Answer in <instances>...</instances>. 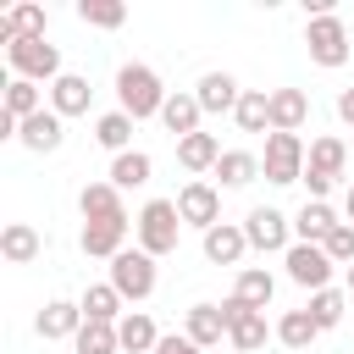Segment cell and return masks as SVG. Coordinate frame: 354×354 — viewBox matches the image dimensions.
<instances>
[{"label": "cell", "instance_id": "obj_1", "mask_svg": "<svg viewBox=\"0 0 354 354\" xmlns=\"http://www.w3.org/2000/svg\"><path fill=\"white\" fill-rule=\"evenodd\" d=\"M116 100H122V111H127L133 122H144V116H160V105H166L160 72H155V66H144V61H127V66H116Z\"/></svg>", "mask_w": 354, "mask_h": 354}, {"label": "cell", "instance_id": "obj_2", "mask_svg": "<svg viewBox=\"0 0 354 354\" xmlns=\"http://www.w3.org/2000/svg\"><path fill=\"white\" fill-rule=\"evenodd\" d=\"M133 232H138V249L144 254H171L177 249V232H183V216H177V199H149L144 210H138V221H133Z\"/></svg>", "mask_w": 354, "mask_h": 354}, {"label": "cell", "instance_id": "obj_3", "mask_svg": "<svg viewBox=\"0 0 354 354\" xmlns=\"http://www.w3.org/2000/svg\"><path fill=\"white\" fill-rule=\"evenodd\" d=\"M348 171V144L343 138H315L310 144V155H304V188H310V199H326L332 194V183Z\"/></svg>", "mask_w": 354, "mask_h": 354}, {"label": "cell", "instance_id": "obj_4", "mask_svg": "<svg viewBox=\"0 0 354 354\" xmlns=\"http://www.w3.org/2000/svg\"><path fill=\"white\" fill-rule=\"evenodd\" d=\"M304 138L299 133H266V155H260V171L266 183L288 188V183H304Z\"/></svg>", "mask_w": 354, "mask_h": 354}, {"label": "cell", "instance_id": "obj_5", "mask_svg": "<svg viewBox=\"0 0 354 354\" xmlns=\"http://www.w3.org/2000/svg\"><path fill=\"white\" fill-rule=\"evenodd\" d=\"M304 44H310V61L315 66H326V72H337L343 61H348V28H343V17H310L304 22Z\"/></svg>", "mask_w": 354, "mask_h": 354}, {"label": "cell", "instance_id": "obj_6", "mask_svg": "<svg viewBox=\"0 0 354 354\" xmlns=\"http://www.w3.org/2000/svg\"><path fill=\"white\" fill-rule=\"evenodd\" d=\"M6 61H11V72L28 77V83H55V77H61V50H55L50 39H17V44L6 50Z\"/></svg>", "mask_w": 354, "mask_h": 354}, {"label": "cell", "instance_id": "obj_7", "mask_svg": "<svg viewBox=\"0 0 354 354\" xmlns=\"http://www.w3.org/2000/svg\"><path fill=\"white\" fill-rule=\"evenodd\" d=\"M111 288H116L122 299L144 304V299L155 293V254H144V249H122V254L111 260Z\"/></svg>", "mask_w": 354, "mask_h": 354}, {"label": "cell", "instance_id": "obj_8", "mask_svg": "<svg viewBox=\"0 0 354 354\" xmlns=\"http://www.w3.org/2000/svg\"><path fill=\"white\" fill-rule=\"evenodd\" d=\"M177 216H183V227H199V232L221 227V188L205 183V177L183 183V194H177Z\"/></svg>", "mask_w": 354, "mask_h": 354}, {"label": "cell", "instance_id": "obj_9", "mask_svg": "<svg viewBox=\"0 0 354 354\" xmlns=\"http://www.w3.org/2000/svg\"><path fill=\"white\" fill-rule=\"evenodd\" d=\"M243 238H249V249H266V254L282 249V254H288V249H293V243H288V238H293V221H288L282 210H271V205H254V210L243 216Z\"/></svg>", "mask_w": 354, "mask_h": 354}, {"label": "cell", "instance_id": "obj_10", "mask_svg": "<svg viewBox=\"0 0 354 354\" xmlns=\"http://www.w3.org/2000/svg\"><path fill=\"white\" fill-rule=\"evenodd\" d=\"M282 266H288V277H293L299 288H310V293L332 288V254H326L321 243H293V249L282 254Z\"/></svg>", "mask_w": 354, "mask_h": 354}, {"label": "cell", "instance_id": "obj_11", "mask_svg": "<svg viewBox=\"0 0 354 354\" xmlns=\"http://www.w3.org/2000/svg\"><path fill=\"white\" fill-rule=\"evenodd\" d=\"M221 315H227V343H232L238 354H254V348L266 343V310H249L243 299H227Z\"/></svg>", "mask_w": 354, "mask_h": 354}, {"label": "cell", "instance_id": "obj_12", "mask_svg": "<svg viewBox=\"0 0 354 354\" xmlns=\"http://www.w3.org/2000/svg\"><path fill=\"white\" fill-rule=\"evenodd\" d=\"M127 216H94V221H83V254H94V260H116L122 249H127Z\"/></svg>", "mask_w": 354, "mask_h": 354}, {"label": "cell", "instance_id": "obj_13", "mask_svg": "<svg viewBox=\"0 0 354 354\" xmlns=\"http://www.w3.org/2000/svg\"><path fill=\"white\" fill-rule=\"evenodd\" d=\"M194 100H199V111H205V116H221V111H238L243 88L232 83V72H205V77L194 83Z\"/></svg>", "mask_w": 354, "mask_h": 354}, {"label": "cell", "instance_id": "obj_14", "mask_svg": "<svg viewBox=\"0 0 354 354\" xmlns=\"http://www.w3.org/2000/svg\"><path fill=\"white\" fill-rule=\"evenodd\" d=\"M332 227H337V210L326 199H304L299 216H293V243H326Z\"/></svg>", "mask_w": 354, "mask_h": 354}, {"label": "cell", "instance_id": "obj_15", "mask_svg": "<svg viewBox=\"0 0 354 354\" xmlns=\"http://www.w3.org/2000/svg\"><path fill=\"white\" fill-rule=\"evenodd\" d=\"M310 122V94L304 88H271V133H299Z\"/></svg>", "mask_w": 354, "mask_h": 354}, {"label": "cell", "instance_id": "obj_16", "mask_svg": "<svg viewBox=\"0 0 354 354\" xmlns=\"http://www.w3.org/2000/svg\"><path fill=\"white\" fill-rule=\"evenodd\" d=\"M61 138H66V127H61V116H55V111H39V116H28V122L17 127V144H22V149H33V155L61 149Z\"/></svg>", "mask_w": 354, "mask_h": 354}, {"label": "cell", "instance_id": "obj_17", "mask_svg": "<svg viewBox=\"0 0 354 354\" xmlns=\"http://www.w3.org/2000/svg\"><path fill=\"white\" fill-rule=\"evenodd\" d=\"M88 94H94V88H88V77L61 72V77L50 83V111H55L61 122H66V116H83V111H88Z\"/></svg>", "mask_w": 354, "mask_h": 354}, {"label": "cell", "instance_id": "obj_18", "mask_svg": "<svg viewBox=\"0 0 354 354\" xmlns=\"http://www.w3.org/2000/svg\"><path fill=\"white\" fill-rule=\"evenodd\" d=\"M39 337H77L83 332V304H72V299H50L44 310H39Z\"/></svg>", "mask_w": 354, "mask_h": 354}, {"label": "cell", "instance_id": "obj_19", "mask_svg": "<svg viewBox=\"0 0 354 354\" xmlns=\"http://www.w3.org/2000/svg\"><path fill=\"white\" fill-rule=\"evenodd\" d=\"M221 155H227V149H221L216 133H188V138H177V160H183V171H216Z\"/></svg>", "mask_w": 354, "mask_h": 354}, {"label": "cell", "instance_id": "obj_20", "mask_svg": "<svg viewBox=\"0 0 354 354\" xmlns=\"http://www.w3.org/2000/svg\"><path fill=\"white\" fill-rule=\"evenodd\" d=\"M243 249H249V238H243V227H232V221H221V227L205 232V260H210V266H238Z\"/></svg>", "mask_w": 354, "mask_h": 354}, {"label": "cell", "instance_id": "obj_21", "mask_svg": "<svg viewBox=\"0 0 354 354\" xmlns=\"http://www.w3.org/2000/svg\"><path fill=\"white\" fill-rule=\"evenodd\" d=\"M271 293H277V277H271L266 266H243V271H238V282H232V299H243L249 310H266V304H271Z\"/></svg>", "mask_w": 354, "mask_h": 354}, {"label": "cell", "instance_id": "obj_22", "mask_svg": "<svg viewBox=\"0 0 354 354\" xmlns=\"http://www.w3.org/2000/svg\"><path fill=\"white\" fill-rule=\"evenodd\" d=\"M199 348H216L221 337H227V315H221V304H194L188 310V326H183Z\"/></svg>", "mask_w": 354, "mask_h": 354}, {"label": "cell", "instance_id": "obj_23", "mask_svg": "<svg viewBox=\"0 0 354 354\" xmlns=\"http://www.w3.org/2000/svg\"><path fill=\"white\" fill-rule=\"evenodd\" d=\"M116 337H122L127 354H155V343H160V332H155V321H149L144 310H127V315L116 321Z\"/></svg>", "mask_w": 354, "mask_h": 354}, {"label": "cell", "instance_id": "obj_24", "mask_svg": "<svg viewBox=\"0 0 354 354\" xmlns=\"http://www.w3.org/2000/svg\"><path fill=\"white\" fill-rule=\"evenodd\" d=\"M44 111V94H39V83H28V77H11L6 83V105H0V116H11V122H28V116H39Z\"/></svg>", "mask_w": 354, "mask_h": 354}, {"label": "cell", "instance_id": "obj_25", "mask_svg": "<svg viewBox=\"0 0 354 354\" xmlns=\"http://www.w3.org/2000/svg\"><path fill=\"white\" fill-rule=\"evenodd\" d=\"M199 100L194 94H166V105H160V122H166V133H177V138H188V133H199Z\"/></svg>", "mask_w": 354, "mask_h": 354}, {"label": "cell", "instance_id": "obj_26", "mask_svg": "<svg viewBox=\"0 0 354 354\" xmlns=\"http://www.w3.org/2000/svg\"><path fill=\"white\" fill-rule=\"evenodd\" d=\"M254 177H260V155H249V149H227L216 160V183L221 188H249Z\"/></svg>", "mask_w": 354, "mask_h": 354}, {"label": "cell", "instance_id": "obj_27", "mask_svg": "<svg viewBox=\"0 0 354 354\" xmlns=\"http://www.w3.org/2000/svg\"><path fill=\"white\" fill-rule=\"evenodd\" d=\"M77 304H83V321H111V326H116L127 299H122L111 282H94V288H83V299H77Z\"/></svg>", "mask_w": 354, "mask_h": 354}, {"label": "cell", "instance_id": "obj_28", "mask_svg": "<svg viewBox=\"0 0 354 354\" xmlns=\"http://www.w3.org/2000/svg\"><path fill=\"white\" fill-rule=\"evenodd\" d=\"M238 127L243 133H271V94L266 88H243V100H238Z\"/></svg>", "mask_w": 354, "mask_h": 354}, {"label": "cell", "instance_id": "obj_29", "mask_svg": "<svg viewBox=\"0 0 354 354\" xmlns=\"http://www.w3.org/2000/svg\"><path fill=\"white\" fill-rule=\"evenodd\" d=\"M149 171H155V160H149L144 149H127V155L111 160V188H144Z\"/></svg>", "mask_w": 354, "mask_h": 354}, {"label": "cell", "instance_id": "obj_30", "mask_svg": "<svg viewBox=\"0 0 354 354\" xmlns=\"http://www.w3.org/2000/svg\"><path fill=\"white\" fill-rule=\"evenodd\" d=\"M77 210H83V221H94V216H127L122 210V188H111V183H88L77 194Z\"/></svg>", "mask_w": 354, "mask_h": 354}, {"label": "cell", "instance_id": "obj_31", "mask_svg": "<svg viewBox=\"0 0 354 354\" xmlns=\"http://www.w3.org/2000/svg\"><path fill=\"white\" fill-rule=\"evenodd\" d=\"M0 254H6L11 266H28V260H39V232H33L28 221H11V227L0 232Z\"/></svg>", "mask_w": 354, "mask_h": 354}, {"label": "cell", "instance_id": "obj_32", "mask_svg": "<svg viewBox=\"0 0 354 354\" xmlns=\"http://www.w3.org/2000/svg\"><path fill=\"white\" fill-rule=\"evenodd\" d=\"M315 337H321V326H315L310 310H282V321H277V343H288V348H310Z\"/></svg>", "mask_w": 354, "mask_h": 354}, {"label": "cell", "instance_id": "obj_33", "mask_svg": "<svg viewBox=\"0 0 354 354\" xmlns=\"http://www.w3.org/2000/svg\"><path fill=\"white\" fill-rule=\"evenodd\" d=\"M304 310L315 315V326H321V332H332V326L348 315V293H343V288H321V293H310V304H304Z\"/></svg>", "mask_w": 354, "mask_h": 354}, {"label": "cell", "instance_id": "obj_34", "mask_svg": "<svg viewBox=\"0 0 354 354\" xmlns=\"http://www.w3.org/2000/svg\"><path fill=\"white\" fill-rule=\"evenodd\" d=\"M94 138H100L111 155H127V138H133V116H127V111H105V116L94 122Z\"/></svg>", "mask_w": 354, "mask_h": 354}, {"label": "cell", "instance_id": "obj_35", "mask_svg": "<svg viewBox=\"0 0 354 354\" xmlns=\"http://www.w3.org/2000/svg\"><path fill=\"white\" fill-rule=\"evenodd\" d=\"M72 343H77V354H116V348H122V337H116L111 321H83V332H77Z\"/></svg>", "mask_w": 354, "mask_h": 354}, {"label": "cell", "instance_id": "obj_36", "mask_svg": "<svg viewBox=\"0 0 354 354\" xmlns=\"http://www.w3.org/2000/svg\"><path fill=\"white\" fill-rule=\"evenodd\" d=\"M77 17L88 28H122L127 22V6L122 0H77Z\"/></svg>", "mask_w": 354, "mask_h": 354}, {"label": "cell", "instance_id": "obj_37", "mask_svg": "<svg viewBox=\"0 0 354 354\" xmlns=\"http://www.w3.org/2000/svg\"><path fill=\"white\" fill-rule=\"evenodd\" d=\"M321 249L332 254V266H354V227H348V221H337V227H332V238H326Z\"/></svg>", "mask_w": 354, "mask_h": 354}, {"label": "cell", "instance_id": "obj_38", "mask_svg": "<svg viewBox=\"0 0 354 354\" xmlns=\"http://www.w3.org/2000/svg\"><path fill=\"white\" fill-rule=\"evenodd\" d=\"M155 354H205V348H199L188 332H171V337H160V343H155Z\"/></svg>", "mask_w": 354, "mask_h": 354}, {"label": "cell", "instance_id": "obj_39", "mask_svg": "<svg viewBox=\"0 0 354 354\" xmlns=\"http://www.w3.org/2000/svg\"><path fill=\"white\" fill-rule=\"evenodd\" d=\"M337 116L354 127V88H343V94H337Z\"/></svg>", "mask_w": 354, "mask_h": 354}, {"label": "cell", "instance_id": "obj_40", "mask_svg": "<svg viewBox=\"0 0 354 354\" xmlns=\"http://www.w3.org/2000/svg\"><path fill=\"white\" fill-rule=\"evenodd\" d=\"M343 216H348V227H354V183H348V194H343Z\"/></svg>", "mask_w": 354, "mask_h": 354}, {"label": "cell", "instance_id": "obj_41", "mask_svg": "<svg viewBox=\"0 0 354 354\" xmlns=\"http://www.w3.org/2000/svg\"><path fill=\"white\" fill-rule=\"evenodd\" d=\"M348 293H354V266H348Z\"/></svg>", "mask_w": 354, "mask_h": 354}, {"label": "cell", "instance_id": "obj_42", "mask_svg": "<svg viewBox=\"0 0 354 354\" xmlns=\"http://www.w3.org/2000/svg\"><path fill=\"white\" fill-rule=\"evenodd\" d=\"M348 160H354V144H348Z\"/></svg>", "mask_w": 354, "mask_h": 354}]
</instances>
